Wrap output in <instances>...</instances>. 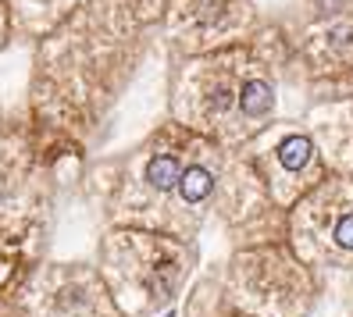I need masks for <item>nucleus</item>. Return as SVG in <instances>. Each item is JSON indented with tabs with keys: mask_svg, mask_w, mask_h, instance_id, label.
Wrapping results in <instances>:
<instances>
[{
	"mask_svg": "<svg viewBox=\"0 0 353 317\" xmlns=\"http://www.w3.org/2000/svg\"><path fill=\"white\" fill-rule=\"evenodd\" d=\"M279 161L289 167V172H300V167L310 161V139H303V136L285 139V143H282V150H279Z\"/></svg>",
	"mask_w": 353,
	"mask_h": 317,
	"instance_id": "f03ea898",
	"label": "nucleus"
},
{
	"mask_svg": "<svg viewBox=\"0 0 353 317\" xmlns=\"http://www.w3.org/2000/svg\"><path fill=\"white\" fill-rule=\"evenodd\" d=\"M179 185H182V196L190 200V203H196V200H203L207 193H211V175H207L203 167H190Z\"/></svg>",
	"mask_w": 353,
	"mask_h": 317,
	"instance_id": "7ed1b4c3",
	"label": "nucleus"
},
{
	"mask_svg": "<svg viewBox=\"0 0 353 317\" xmlns=\"http://www.w3.org/2000/svg\"><path fill=\"white\" fill-rule=\"evenodd\" d=\"M336 239H339V246L353 249V214H346V218L336 225Z\"/></svg>",
	"mask_w": 353,
	"mask_h": 317,
	"instance_id": "39448f33",
	"label": "nucleus"
},
{
	"mask_svg": "<svg viewBox=\"0 0 353 317\" xmlns=\"http://www.w3.org/2000/svg\"><path fill=\"white\" fill-rule=\"evenodd\" d=\"M147 178H150V185H157V189H172L175 182H182L179 161H175V157H154L150 167H147Z\"/></svg>",
	"mask_w": 353,
	"mask_h": 317,
	"instance_id": "f257e3e1",
	"label": "nucleus"
},
{
	"mask_svg": "<svg viewBox=\"0 0 353 317\" xmlns=\"http://www.w3.org/2000/svg\"><path fill=\"white\" fill-rule=\"evenodd\" d=\"M272 108V90L264 82H246L243 86V111L246 114H264Z\"/></svg>",
	"mask_w": 353,
	"mask_h": 317,
	"instance_id": "20e7f679",
	"label": "nucleus"
}]
</instances>
